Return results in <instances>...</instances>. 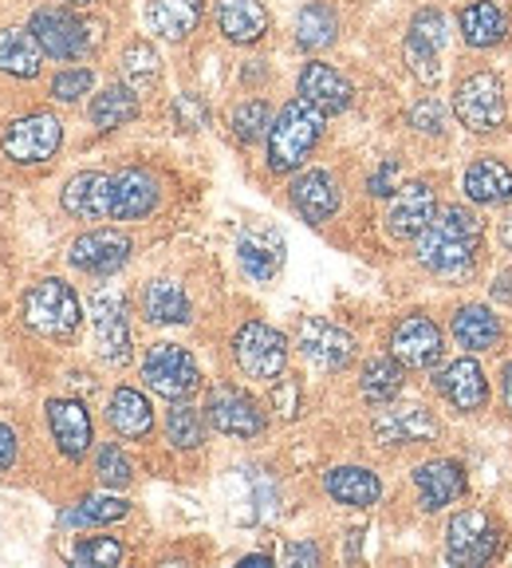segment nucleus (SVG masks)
Listing matches in <instances>:
<instances>
[{
	"label": "nucleus",
	"instance_id": "27",
	"mask_svg": "<svg viewBox=\"0 0 512 568\" xmlns=\"http://www.w3.org/2000/svg\"><path fill=\"white\" fill-rule=\"evenodd\" d=\"M44 68V48L32 28H0V71L12 80H35Z\"/></svg>",
	"mask_w": 512,
	"mask_h": 568
},
{
	"label": "nucleus",
	"instance_id": "17",
	"mask_svg": "<svg viewBox=\"0 0 512 568\" xmlns=\"http://www.w3.org/2000/svg\"><path fill=\"white\" fill-rule=\"evenodd\" d=\"M44 415H48V430H52L55 450L68 462H83V454L95 443L88 407H83L80 399H48Z\"/></svg>",
	"mask_w": 512,
	"mask_h": 568
},
{
	"label": "nucleus",
	"instance_id": "23",
	"mask_svg": "<svg viewBox=\"0 0 512 568\" xmlns=\"http://www.w3.org/2000/svg\"><path fill=\"white\" fill-rule=\"evenodd\" d=\"M300 95L308 99V103H316L324 115H339V111H347L355 99V88L339 75L336 68H327V63H304L300 71Z\"/></svg>",
	"mask_w": 512,
	"mask_h": 568
},
{
	"label": "nucleus",
	"instance_id": "55",
	"mask_svg": "<svg viewBox=\"0 0 512 568\" xmlns=\"http://www.w3.org/2000/svg\"><path fill=\"white\" fill-rule=\"evenodd\" d=\"M68 4H71V9H88L91 0H68Z\"/></svg>",
	"mask_w": 512,
	"mask_h": 568
},
{
	"label": "nucleus",
	"instance_id": "36",
	"mask_svg": "<svg viewBox=\"0 0 512 568\" xmlns=\"http://www.w3.org/2000/svg\"><path fill=\"white\" fill-rule=\"evenodd\" d=\"M359 390L362 399L375 403V407H387V403L398 399V390H402V364H398L395 355H375L367 359L359 375Z\"/></svg>",
	"mask_w": 512,
	"mask_h": 568
},
{
	"label": "nucleus",
	"instance_id": "15",
	"mask_svg": "<svg viewBox=\"0 0 512 568\" xmlns=\"http://www.w3.org/2000/svg\"><path fill=\"white\" fill-rule=\"evenodd\" d=\"M60 205L63 213L80 217V222H111V210H115V174L83 170V174L68 178Z\"/></svg>",
	"mask_w": 512,
	"mask_h": 568
},
{
	"label": "nucleus",
	"instance_id": "43",
	"mask_svg": "<svg viewBox=\"0 0 512 568\" xmlns=\"http://www.w3.org/2000/svg\"><path fill=\"white\" fill-rule=\"evenodd\" d=\"M402 52H407V63H410V71H414L418 80L433 88V83H438V75H442V63H438V52H442V48L426 44V40H418V36H407Z\"/></svg>",
	"mask_w": 512,
	"mask_h": 568
},
{
	"label": "nucleus",
	"instance_id": "50",
	"mask_svg": "<svg viewBox=\"0 0 512 568\" xmlns=\"http://www.w3.org/2000/svg\"><path fill=\"white\" fill-rule=\"evenodd\" d=\"M17 454H20L17 430L0 423V470H12V466H17Z\"/></svg>",
	"mask_w": 512,
	"mask_h": 568
},
{
	"label": "nucleus",
	"instance_id": "54",
	"mask_svg": "<svg viewBox=\"0 0 512 568\" xmlns=\"http://www.w3.org/2000/svg\"><path fill=\"white\" fill-rule=\"evenodd\" d=\"M501 245H504V248H509V253H512V217H509V222L501 225Z\"/></svg>",
	"mask_w": 512,
	"mask_h": 568
},
{
	"label": "nucleus",
	"instance_id": "31",
	"mask_svg": "<svg viewBox=\"0 0 512 568\" xmlns=\"http://www.w3.org/2000/svg\"><path fill=\"white\" fill-rule=\"evenodd\" d=\"M450 332L465 352H489L501 339V316L485 304H461L450 316Z\"/></svg>",
	"mask_w": 512,
	"mask_h": 568
},
{
	"label": "nucleus",
	"instance_id": "28",
	"mask_svg": "<svg viewBox=\"0 0 512 568\" xmlns=\"http://www.w3.org/2000/svg\"><path fill=\"white\" fill-rule=\"evenodd\" d=\"M205 0H151L146 4V24L154 36L170 40V44H182L197 24H202Z\"/></svg>",
	"mask_w": 512,
	"mask_h": 568
},
{
	"label": "nucleus",
	"instance_id": "53",
	"mask_svg": "<svg viewBox=\"0 0 512 568\" xmlns=\"http://www.w3.org/2000/svg\"><path fill=\"white\" fill-rule=\"evenodd\" d=\"M493 296H496V301H512V273H504L501 281H496Z\"/></svg>",
	"mask_w": 512,
	"mask_h": 568
},
{
	"label": "nucleus",
	"instance_id": "32",
	"mask_svg": "<svg viewBox=\"0 0 512 568\" xmlns=\"http://www.w3.org/2000/svg\"><path fill=\"white\" fill-rule=\"evenodd\" d=\"M509 36V12L493 0H473L461 9V40L469 48H493Z\"/></svg>",
	"mask_w": 512,
	"mask_h": 568
},
{
	"label": "nucleus",
	"instance_id": "7",
	"mask_svg": "<svg viewBox=\"0 0 512 568\" xmlns=\"http://www.w3.org/2000/svg\"><path fill=\"white\" fill-rule=\"evenodd\" d=\"M142 379L154 395L170 403L190 399L197 387H202V372H197V359L182 344H154L142 359Z\"/></svg>",
	"mask_w": 512,
	"mask_h": 568
},
{
	"label": "nucleus",
	"instance_id": "37",
	"mask_svg": "<svg viewBox=\"0 0 512 568\" xmlns=\"http://www.w3.org/2000/svg\"><path fill=\"white\" fill-rule=\"evenodd\" d=\"M131 514L123 497H111V494H88L80 497L75 506H68L60 514L63 529H88V525H111V521H123Z\"/></svg>",
	"mask_w": 512,
	"mask_h": 568
},
{
	"label": "nucleus",
	"instance_id": "13",
	"mask_svg": "<svg viewBox=\"0 0 512 568\" xmlns=\"http://www.w3.org/2000/svg\"><path fill=\"white\" fill-rule=\"evenodd\" d=\"M296 347H300L316 367H324V372H344V367L355 359L351 332H344L339 324H331V320H324V316L300 320V328H296Z\"/></svg>",
	"mask_w": 512,
	"mask_h": 568
},
{
	"label": "nucleus",
	"instance_id": "48",
	"mask_svg": "<svg viewBox=\"0 0 512 568\" xmlns=\"http://www.w3.org/2000/svg\"><path fill=\"white\" fill-rule=\"evenodd\" d=\"M284 560H288V565H308V568H316L319 560V549L311 541H291L288 549H284Z\"/></svg>",
	"mask_w": 512,
	"mask_h": 568
},
{
	"label": "nucleus",
	"instance_id": "35",
	"mask_svg": "<svg viewBox=\"0 0 512 568\" xmlns=\"http://www.w3.org/2000/svg\"><path fill=\"white\" fill-rule=\"evenodd\" d=\"M336 36H339V17L331 4L311 0V4H304V9L296 12V44L300 48L324 52V48L336 44Z\"/></svg>",
	"mask_w": 512,
	"mask_h": 568
},
{
	"label": "nucleus",
	"instance_id": "47",
	"mask_svg": "<svg viewBox=\"0 0 512 568\" xmlns=\"http://www.w3.org/2000/svg\"><path fill=\"white\" fill-rule=\"evenodd\" d=\"M410 123L418 126V131L422 134H442V103H438V99H422V103L414 106V111H410Z\"/></svg>",
	"mask_w": 512,
	"mask_h": 568
},
{
	"label": "nucleus",
	"instance_id": "46",
	"mask_svg": "<svg viewBox=\"0 0 512 568\" xmlns=\"http://www.w3.org/2000/svg\"><path fill=\"white\" fill-rule=\"evenodd\" d=\"M410 36L426 40V44L442 48L446 44V17L438 9H422L414 20H410Z\"/></svg>",
	"mask_w": 512,
	"mask_h": 568
},
{
	"label": "nucleus",
	"instance_id": "5",
	"mask_svg": "<svg viewBox=\"0 0 512 568\" xmlns=\"http://www.w3.org/2000/svg\"><path fill=\"white\" fill-rule=\"evenodd\" d=\"M233 359L256 383H276L288 367V339L265 320H248L233 336Z\"/></svg>",
	"mask_w": 512,
	"mask_h": 568
},
{
	"label": "nucleus",
	"instance_id": "3",
	"mask_svg": "<svg viewBox=\"0 0 512 568\" xmlns=\"http://www.w3.org/2000/svg\"><path fill=\"white\" fill-rule=\"evenodd\" d=\"M24 324L35 336L55 339V344L75 339L83 324V304H80V296H75V288H71L63 276L35 281L24 293Z\"/></svg>",
	"mask_w": 512,
	"mask_h": 568
},
{
	"label": "nucleus",
	"instance_id": "40",
	"mask_svg": "<svg viewBox=\"0 0 512 568\" xmlns=\"http://www.w3.org/2000/svg\"><path fill=\"white\" fill-rule=\"evenodd\" d=\"M68 557H71V565L111 568L123 560V541H119V537H83V541H75V549H71Z\"/></svg>",
	"mask_w": 512,
	"mask_h": 568
},
{
	"label": "nucleus",
	"instance_id": "33",
	"mask_svg": "<svg viewBox=\"0 0 512 568\" xmlns=\"http://www.w3.org/2000/svg\"><path fill=\"white\" fill-rule=\"evenodd\" d=\"M142 316L151 324H186L190 296L177 281H151L142 288Z\"/></svg>",
	"mask_w": 512,
	"mask_h": 568
},
{
	"label": "nucleus",
	"instance_id": "41",
	"mask_svg": "<svg viewBox=\"0 0 512 568\" xmlns=\"http://www.w3.org/2000/svg\"><path fill=\"white\" fill-rule=\"evenodd\" d=\"M268 126H273V111H268L265 99H245V103L233 106V134L240 142L265 139Z\"/></svg>",
	"mask_w": 512,
	"mask_h": 568
},
{
	"label": "nucleus",
	"instance_id": "1",
	"mask_svg": "<svg viewBox=\"0 0 512 568\" xmlns=\"http://www.w3.org/2000/svg\"><path fill=\"white\" fill-rule=\"evenodd\" d=\"M478 253H481V222L478 213L461 210V205L433 213V222L418 233V245H414L418 265L446 276V281L469 276V268L478 265Z\"/></svg>",
	"mask_w": 512,
	"mask_h": 568
},
{
	"label": "nucleus",
	"instance_id": "26",
	"mask_svg": "<svg viewBox=\"0 0 512 568\" xmlns=\"http://www.w3.org/2000/svg\"><path fill=\"white\" fill-rule=\"evenodd\" d=\"M106 423H111V430H115L119 438L139 443V438H146L154 430V407L142 390L119 387L115 395H111V403H106Z\"/></svg>",
	"mask_w": 512,
	"mask_h": 568
},
{
	"label": "nucleus",
	"instance_id": "8",
	"mask_svg": "<svg viewBox=\"0 0 512 568\" xmlns=\"http://www.w3.org/2000/svg\"><path fill=\"white\" fill-rule=\"evenodd\" d=\"M453 111H458L461 126H469L473 134H489L504 126V88L493 71H478L461 80V88L453 91Z\"/></svg>",
	"mask_w": 512,
	"mask_h": 568
},
{
	"label": "nucleus",
	"instance_id": "12",
	"mask_svg": "<svg viewBox=\"0 0 512 568\" xmlns=\"http://www.w3.org/2000/svg\"><path fill=\"white\" fill-rule=\"evenodd\" d=\"M131 248L123 230H91L68 245V265L88 276H111L131 261Z\"/></svg>",
	"mask_w": 512,
	"mask_h": 568
},
{
	"label": "nucleus",
	"instance_id": "42",
	"mask_svg": "<svg viewBox=\"0 0 512 568\" xmlns=\"http://www.w3.org/2000/svg\"><path fill=\"white\" fill-rule=\"evenodd\" d=\"M95 474H99V481H103L106 489H126V486H131V478H134V466L115 443H103L95 450Z\"/></svg>",
	"mask_w": 512,
	"mask_h": 568
},
{
	"label": "nucleus",
	"instance_id": "20",
	"mask_svg": "<svg viewBox=\"0 0 512 568\" xmlns=\"http://www.w3.org/2000/svg\"><path fill=\"white\" fill-rule=\"evenodd\" d=\"M433 387L442 390V399L450 403L461 415H473V410H485L489 403V383L473 359H453L450 367L433 375Z\"/></svg>",
	"mask_w": 512,
	"mask_h": 568
},
{
	"label": "nucleus",
	"instance_id": "16",
	"mask_svg": "<svg viewBox=\"0 0 512 568\" xmlns=\"http://www.w3.org/2000/svg\"><path fill=\"white\" fill-rule=\"evenodd\" d=\"M433 213H438V197L430 182H407L387 205V233L395 241H418V233L433 222Z\"/></svg>",
	"mask_w": 512,
	"mask_h": 568
},
{
	"label": "nucleus",
	"instance_id": "39",
	"mask_svg": "<svg viewBox=\"0 0 512 568\" xmlns=\"http://www.w3.org/2000/svg\"><path fill=\"white\" fill-rule=\"evenodd\" d=\"M166 443L174 450H197L205 443V418L186 399L166 410Z\"/></svg>",
	"mask_w": 512,
	"mask_h": 568
},
{
	"label": "nucleus",
	"instance_id": "22",
	"mask_svg": "<svg viewBox=\"0 0 512 568\" xmlns=\"http://www.w3.org/2000/svg\"><path fill=\"white\" fill-rule=\"evenodd\" d=\"M438 418L426 407H398L387 410V415L375 418V438L382 446H414V443H430L438 438Z\"/></svg>",
	"mask_w": 512,
	"mask_h": 568
},
{
	"label": "nucleus",
	"instance_id": "44",
	"mask_svg": "<svg viewBox=\"0 0 512 568\" xmlns=\"http://www.w3.org/2000/svg\"><path fill=\"white\" fill-rule=\"evenodd\" d=\"M91 83H95L91 68H68V71H60V75L52 80V95L60 99V103H75V99L88 95Z\"/></svg>",
	"mask_w": 512,
	"mask_h": 568
},
{
	"label": "nucleus",
	"instance_id": "29",
	"mask_svg": "<svg viewBox=\"0 0 512 568\" xmlns=\"http://www.w3.org/2000/svg\"><path fill=\"white\" fill-rule=\"evenodd\" d=\"M465 197L478 205H504L512 202V166L504 159H478L465 170Z\"/></svg>",
	"mask_w": 512,
	"mask_h": 568
},
{
	"label": "nucleus",
	"instance_id": "52",
	"mask_svg": "<svg viewBox=\"0 0 512 568\" xmlns=\"http://www.w3.org/2000/svg\"><path fill=\"white\" fill-rule=\"evenodd\" d=\"M501 399H504V407L512 410V364L504 367V375H501Z\"/></svg>",
	"mask_w": 512,
	"mask_h": 568
},
{
	"label": "nucleus",
	"instance_id": "10",
	"mask_svg": "<svg viewBox=\"0 0 512 568\" xmlns=\"http://www.w3.org/2000/svg\"><path fill=\"white\" fill-rule=\"evenodd\" d=\"M446 352L442 328L433 324L426 312H410L395 324L390 332V355H395L402 367H414V372H430Z\"/></svg>",
	"mask_w": 512,
	"mask_h": 568
},
{
	"label": "nucleus",
	"instance_id": "30",
	"mask_svg": "<svg viewBox=\"0 0 512 568\" xmlns=\"http://www.w3.org/2000/svg\"><path fill=\"white\" fill-rule=\"evenodd\" d=\"M217 28L229 44H256L268 32V12L260 0H217Z\"/></svg>",
	"mask_w": 512,
	"mask_h": 568
},
{
	"label": "nucleus",
	"instance_id": "51",
	"mask_svg": "<svg viewBox=\"0 0 512 568\" xmlns=\"http://www.w3.org/2000/svg\"><path fill=\"white\" fill-rule=\"evenodd\" d=\"M276 410H280L284 418L296 415V407H300V390H296V383H276Z\"/></svg>",
	"mask_w": 512,
	"mask_h": 568
},
{
	"label": "nucleus",
	"instance_id": "21",
	"mask_svg": "<svg viewBox=\"0 0 512 568\" xmlns=\"http://www.w3.org/2000/svg\"><path fill=\"white\" fill-rule=\"evenodd\" d=\"M158 178L151 170L126 166L115 174V210H111V222H142L158 210Z\"/></svg>",
	"mask_w": 512,
	"mask_h": 568
},
{
	"label": "nucleus",
	"instance_id": "34",
	"mask_svg": "<svg viewBox=\"0 0 512 568\" xmlns=\"http://www.w3.org/2000/svg\"><path fill=\"white\" fill-rule=\"evenodd\" d=\"M142 103H139V91L126 88V83H111L103 88L95 99H91V123L99 131H115V126H126L131 119H139Z\"/></svg>",
	"mask_w": 512,
	"mask_h": 568
},
{
	"label": "nucleus",
	"instance_id": "49",
	"mask_svg": "<svg viewBox=\"0 0 512 568\" xmlns=\"http://www.w3.org/2000/svg\"><path fill=\"white\" fill-rule=\"evenodd\" d=\"M395 174H398V162H382V166L371 174V182H367V186H371V194L375 197H387L390 190H398L395 186Z\"/></svg>",
	"mask_w": 512,
	"mask_h": 568
},
{
	"label": "nucleus",
	"instance_id": "19",
	"mask_svg": "<svg viewBox=\"0 0 512 568\" xmlns=\"http://www.w3.org/2000/svg\"><path fill=\"white\" fill-rule=\"evenodd\" d=\"M288 202L308 225H324L339 210L336 174H327V170H304V174H296L288 186Z\"/></svg>",
	"mask_w": 512,
	"mask_h": 568
},
{
	"label": "nucleus",
	"instance_id": "9",
	"mask_svg": "<svg viewBox=\"0 0 512 568\" xmlns=\"http://www.w3.org/2000/svg\"><path fill=\"white\" fill-rule=\"evenodd\" d=\"M32 32L44 55H52V60H80L95 44V24H88L68 9H35Z\"/></svg>",
	"mask_w": 512,
	"mask_h": 568
},
{
	"label": "nucleus",
	"instance_id": "25",
	"mask_svg": "<svg viewBox=\"0 0 512 568\" xmlns=\"http://www.w3.org/2000/svg\"><path fill=\"white\" fill-rule=\"evenodd\" d=\"M284 237L276 230H245L237 241V261L253 281H273L284 265Z\"/></svg>",
	"mask_w": 512,
	"mask_h": 568
},
{
	"label": "nucleus",
	"instance_id": "11",
	"mask_svg": "<svg viewBox=\"0 0 512 568\" xmlns=\"http://www.w3.org/2000/svg\"><path fill=\"white\" fill-rule=\"evenodd\" d=\"M205 418H209V426H217L222 435H233V438H256L265 435V410H260V403L253 399V395H245L240 387H213L209 403H205Z\"/></svg>",
	"mask_w": 512,
	"mask_h": 568
},
{
	"label": "nucleus",
	"instance_id": "6",
	"mask_svg": "<svg viewBox=\"0 0 512 568\" xmlns=\"http://www.w3.org/2000/svg\"><path fill=\"white\" fill-rule=\"evenodd\" d=\"M63 142V123L52 111H28V115L12 119L0 134V151L17 166H35V162L55 159Z\"/></svg>",
	"mask_w": 512,
	"mask_h": 568
},
{
	"label": "nucleus",
	"instance_id": "24",
	"mask_svg": "<svg viewBox=\"0 0 512 568\" xmlns=\"http://www.w3.org/2000/svg\"><path fill=\"white\" fill-rule=\"evenodd\" d=\"M324 489L331 501L351 509H371L375 501L382 497V481L375 470L367 466H336V470L324 474Z\"/></svg>",
	"mask_w": 512,
	"mask_h": 568
},
{
	"label": "nucleus",
	"instance_id": "45",
	"mask_svg": "<svg viewBox=\"0 0 512 568\" xmlns=\"http://www.w3.org/2000/svg\"><path fill=\"white\" fill-rule=\"evenodd\" d=\"M174 123L182 126V131H202V126L209 123V106L186 91V95L174 99Z\"/></svg>",
	"mask_w": 512,
	"mask_h": 568
},
{
	"label": "nucleus",
	"instance_id": "14",
	"mask_svg": "<svg viewBox=\"0 0 512 568\" xmlns=\"http://www.w3.org/2000/svg\"><path fill=\"white\" fill-rule=\"evenodd\" d=\"M91 320H95L99 355L106 364H131V324H126V301L111 288H99L91 296Z\"/></svg>",
	"mask_w": 512,
	"mask_h": 568
},
{
	"label": "nucleus",
	"instance_id": "18",
	"mask_svg": "<svg viewBox=\"0 0 512 568\" xmlns=\"http://www.w3.org/2000/svg\"><path fill=\"white\" fill-rule=\"evenodd\" d=\"M465 466L458 458H430L414 470V489H418V506L426 514H438V509L453 506L461 494H465Z\"/></svg>",
	"mask_w": 512,
	"mask_h": 568
},
{
	"label": "nucleus",
	"instance_id": "2",
	"mask_svg": "<svg viewBox=\"0 0 512 568\" xmlns=\"http://www.w3.org/2000/svg\"><path fill=\"white\" fill-rule=\"evenodd\" d=\"M327 115L308 99H291L280 106V115L268 126V170L273 174H291L300 170L304 159L316 151L319 134H324Z\"/></svg>",
	"mask_w": 512,
	"mask_h": 568
},
{
	"label": "nucleus",
	"instance_id": "38",
	"mask_svg": "<svg viewBox=\"0 0 512 568\" xmlns=\"http://www.w3.org/2000/svg\"><path fill=\"white\" fill-rule=\"evenodd\" d=\"M119 71H123V83H126V88H134L139 95H146V91L158 88V80H162V60H158V52H154V44H146V40H131V44L123 48Z\"/></svg>",
	"mask_w": 512,
	"mask_h": 568
},
{
	"label": "nucleus",
	"instance_id": "4",
	"mask_svg": "<svg viewBox=\"0 0 512 568\" xmlns=\"http://www.w3.org/2000/svg\"><path fill=\"white\" fill-rule=\"evenodd\" d=\"M504 545V529L493 514L485 509H461L450 517L446 525V560L450 565H489V560L501 552Z\"/></svg>",
	"mask_w": 512,
	"mask_h": 568
}]
</instances>
